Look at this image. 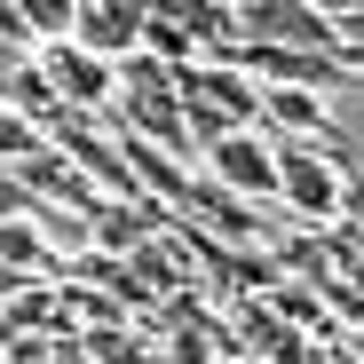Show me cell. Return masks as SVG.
<instances>
[{"mask_svg": "<svg viewBox=\"0 0 364 364\" xmlns=\"http://www.w3.org/2000/svg\"><path fill=\"white\" fill-rule=\"evenodd\" d=\"M198 174H206V182H222V191H230V198H246V206H277V151H269V135H262V127L222 135V143L198 159Z\"/></svg>", "mask_w": 364, "mask_h": 364, "instance_id": "cell-1", "label": "cell"}, {"mask_svg": "<svg viewBox=\"0 0 364 364\" xmlns=\"http://www.w3.org/2000/svg\"><path fill=\"white\" fill-rule=\"evenodd\" d=\"M174 95L198 103V111H214L222 127H262V87L237 64H191V72H174Z\"/></svg>", "mask_w": 364, "mask_h": 364, "instance_id": "cell-2", "label": "cell"}, {"mask_svg": "<svg viewBox=\"0 0 364 364\" xmlns=\"http://www.w3.org/2000/svg\"><path fill=\"white\" fill-rule=\"evenodd\" d=\"M143 24H151V0H80L72 48L103 55V64H127V55H143Z\"/></svg>", "mask_w": 364, "mask_h": 364, "instance_id": "cell-3", "label": "cell"}, {"mask_svg": "<svg viewBox=\"0 0 364 364\" xmlns=\"http://www.w3.org/2000/svg\"><path fill=\"white\" fill-rule=\"evenodd\" d=\"M48 64V80H55V95H64V111H80V119H103L111 103H119V64H103V55H87V48H48L40 55Z\"/></svg>", "mask_w": 364, "mask_h": 364, "instance_id": "cell-4", "label": "cell"}, {"mask_svg": "<svg viewBox=\"0 0 364 364\" xmlns=\"http://www.w3.org/2000/svg\"><path fill=\"white\" fill-rule=\"evenodd\" d=\"M0 111L32 119L40 135L64 119V95H55V80H48V64H40V55H24V64H0Z\"/></svg>", "mask_w": 364, "mask_h": 364, "instance_id": "cell-5", "label": "cell"}, {"mask_svg": "<svg viewBox=\"0 0 364 364\" xmlns=\"http://www.w3.org/2000/svg\"><path fill=\"white\" fill-rule=\"evenodd\" d=\"M143 55H159L166 72H191V64H198V40H191V24H182V0H151Z\"/></svg>", "mask_w": 364, "mask_h": 364, "instance_id": "cell-6", "label": "cell"}, {"mask_svg": "<svg viewBox=\"0 0 364 364\" xmlns=\"http://www.w3.org/2000/svg\"><path fill=\"white\" fill-rule=\"evenodd\" d=\"M24 55H40L32 16H24V0H0V64H24Z\"/></svg>", "mask_w": 364, "mask_h": 364, "instance_id": "cell-7", "label": "cell"}, {"mask_svg": "<svg viewBox=\"0 0 364 364\" xmlns=\"http://www.w3.org/2000/svg\"><path fill=\"white\" fill-rule=\"evenodd\" d=\"M119 95H174V72L159 55H127V64H119Z\"/></svg>", "mask_w": 364, "mask_h": 364, "instance_id": "cell-8", "label": "cell"}, {"mask_svg": "<svg viewBox=\"0 0 364 364\" xmlns=\"http://www.w3.org/2000/svg\"><path fill=\"white\" fill-rule=\"evenodd\" d=\"M24 214H32V191H24L9 166H0V222H24Z\"/></svg>", "mask_w": 364, "mask_h": 364, "instance_id": "cell-9", "label": "cell"}, {"mask_svg": "<svg viewBox=\"0 0 364 364\" xmlns=\"http://www.w3.org/2000/svg\"><path fill=\"white\" fill-rule=\"evenodd\" d=\"M348 222H356V230H364V166H356V174H348Z\"/></svg>", "mask_w": 364, "mask_h": 364, "instance_id": "cell-10", "label": "cell"}, {"mask_svg": "<svg viewBox=\"0 0 364 364\" xmlns=\"http://www.w3.org/2000/svg\"><path fill=\"white\" fill-rule=\"evenodd\" d=\"M48 364H95V356H87L80 341H55V356H48Z\"/></svg>", "mask_w": 364, "mask_h": 364, "instance_id": "cell-11", "label": "cell"}, {"mask_svg": "<svg viewBox=\"0 0 364 364\" xmlns=\"http://www.w3.org/2000/svg\"><path fill=\"white\" fill-rule=\"evenodd\" d=\"M333 277H348V285H356V293H364V254H348V262H341V269H333Z\"/></svg>", "mask_w": 364, "mask_h": 364, "instance_id": "cell-12", "label": "cell"}, {"mask_svg": "<svg viewBox=\"0 0 364 364\" xmlns=\"http://www.w3.org/2000/svg\"><path fill=\"white\" fill-rule=\"evenodd\" d=\"M9 341H16V325H9V309H0V348H9Z\"/></svg>", "mask_w": 364, "mask_h": 364, "instance_id": "cell-13", "label": "cell"}]
</instances>
